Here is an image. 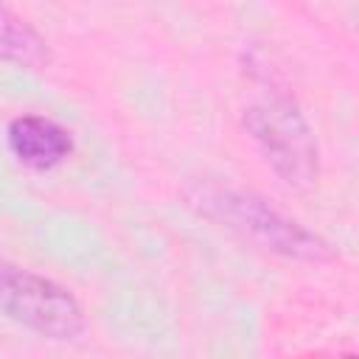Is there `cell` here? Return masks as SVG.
<instances>
[{
	"mask_svg": "<svg viewBox=\"0 0 359 359\" xmlns=\"http://www.w3.org/2000/svg\"><path fill=\"white\" fill-rule=\"evenodd\" d=\"M185 199L199 216L264 252L303 264H325L334 258V247L320 233L280 213L275 205L252 191L219 182H199L188 188Z\"/></svg>",
	"mask_w": 359,
	"mask_h": 359,
	"instance_id": "1",
	"label": "cell"
},
{
	"mask_svg": "<svg viewBox=\"0 0 359 359\" xmlns=\"http://www.w3.org/2000/svg\"><path fill=\"white\" fill-rule=\"evenodd\" d=\"M6 146L11 157L31 171H53L73 154L76 143L67 126L42 112H22L6 123Z\"/></svg>",
	"mask_w": 359,
	"mask_h": 359,
	"instance_id": "4",
	"label": "cell"
},
{
	"mask_svg": "<svg viewBox=\"0 0 359 359\" xmlns=\"http://www.w3.org/2000/svg\"><path fill=\"white\" fill-rule=\"evenodd\" d=\"M0 314L53 342L79 339L87 328V314L67 286L28 266L8 264L3 258H0Z\"/></svg>",
	"mask_w": 359,
	"mask_h": 359,
	"instance_id": "3",
	"label": "cell"
},
{
	"mask_svg": "<svg viewBox=\"0 0 359 359\" xmlns=\"http://www.w3.org/2000/svg\"><path fill=\"white\" fill-rule=\"evenodd\" d=\"M241 126L255 143L264 163L275 177L292 191H311L320 180V146L317 135L297 107V101L283 90H266L250 101L241 112Z\"/></svg>",
	"mask_w": 359,
	"mask_h": 359,
	"instance_id": "2",
	"label": "cell"
},
{
	"mask_svg": "<svg viewBox=\"0 0 359 359\" xmlns=\"http://www.w3.org/2000/svg\"><path fill=\"white\" fill-rule=\"evenodd\" d=\"M53 53L48 39L20 17L8 3L0 0V65L20 70H45L50 67Z\"/></svg>",
	"mask_w": 359,
	"mask_h": 359,
	"instance_id": "5",
	"label": "cell"
}]
</instances>
